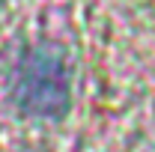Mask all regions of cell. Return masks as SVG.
Listing matches in <instances>:
<instances>
[{"instance_id": "6da1fadb", "label": "cell", "mask_w": 155, "mask_h": 152, "mask_svg": "<svg viewBox=\"0 0 155 152\" xmlns=\"http://www.w3.org/2000/svg\"><path fill=\"white\" fill-rule=\"evenodd\" d=\"M69 60L63 48L39 42L27 48L12 72V98L30 116H63L69 111Z\"/></svg>"}]
</instances>
